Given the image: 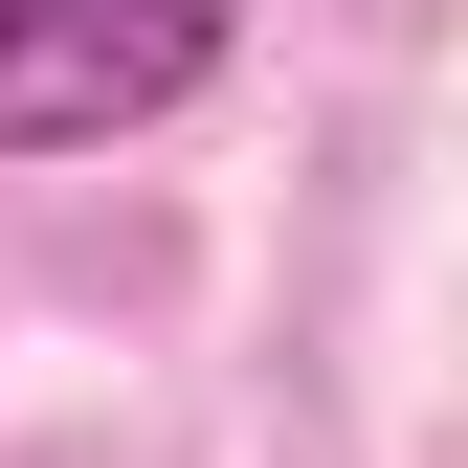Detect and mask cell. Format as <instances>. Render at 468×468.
Listing matches in <instances>:
<instances>
[{
	"label": "cell",
	"mask_w": 468,
	"mask_h": 468,
	"mask_svg": "<svg viewBox=\"0 0 468 468\" xmlns=\"http://www.w3.org/2000/svg\"><path fill=\"white\" fill-rule=\"evenodd\" d=\"M246 0H0V156H90V134H156Z\"/></svg>",
	"instance_id": "cell-1"
}]
</instances>
